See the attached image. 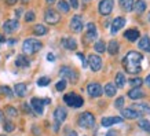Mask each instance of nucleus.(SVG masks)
Segmentation results:
<instances>
[{"label":"nucleus","mask_w":150,"mask_h":136,"mask_svg":"<svg viewBox=\"0 0 150 136\" xmlns=\"http://www.w3.org/2000/svg\"><path fill=\"white\" fill-rule=\"evenodd\" d=\"M77 123L81 128H92L95 125V117L90 111H86V113L80 114Z\"/></svg>","instance_id":"20e7f679"},{"label":"nucleus","mask_w":150,"mask_h":136,"mask_svg":"<svg viewBox=\"0 0 150 136\" xmlns=\"http://www.w3.org/2000/svg\"><path fill=\"white\" fill-rule=\"evenodd\" d=\"M132 10H134V11H135L137 14H142L146 10L145 0H138L137 3H134V7H132Z\"/></svg>","instance_id":"b1692460"},{"label":"nucleus","mask_w":150,"mask_h":136,"mask_svg":"<svg viewBox=\"0 0 150 136\" xmlns=\"http://www.w3.org/2000/svg\"><path fill=\"white\" fill-rule=\"evenodd\" d=\"M105 94L108 96H114L116 95V85H114L113 82H108L106 85H105Z\"/></svg>","instance_id":"c85d7f7f"},{"label":"nucleus","mask_w":150,"mask_h":136,"mask_svg":"<svg viewBox=\"0 0 150 136\" xmlns=\"http://www.w3.org/2000/svg\"><path fill=\"white\" fill-rule=\"evenodd\" d=\"M70 29L76 33L83 30V19L80 15H74L72 18V21H70Z\"/></svg>","instance_id":"9b49d317"},{"label":"nucleus","mask_w":150,"mask_h":136,"mask_svg":"<svg viewBox=\"0 0 150 136\" xmlns=\"http://www.w3.org/2000/svg\"><path fill=\"white\" fill-rule=\"evenodd\" d=\"M66 80H61V81L57 82V85H55V88H57V91H64L65 88H66Z\"/></svg>","instance_id":"e433bc0d"},{"label":"nucleus","mask_w":150,"mask_h":136,"mask_svg":"<svg viewBox=\"0 0 150 136\" xmlns=\"http://www.w3.org/2000/svg\"><path fill=\"white\" fill-rule=\"evenodd\" d=\"M0 94H3V95H6V96H8V98H11L13 96V91L10 89L8 87H0Z\"/></svg>","instance_id":"72a5a7b5"},{"label":"nucleus","mask_w":150,"mask_h":136,"mask_svg":"<svg viewBox=\"0 0 150 136\" xmlns=\"http://www.w3.org/2000/svg\"><path fill=\"white\" fill-rule=\"evenodd\" d=\"M124 37L128 39L129 41H137L139 39V30L138 29H128L127 32L124 33Z\"/></svg>","instance_id":"aec40b11"},{"label":"nucleus","mask_w":150,"mask_h":136,"mask_svg":"<svg viewBox=\"0 0 150 136\" xmlns=\"http://www.w3.org/2000/svg\"><path fill=\"white\" fill-rule=\"evenodd\" d=\"M0 136H6V135H0Z\"/></svg>","instance_id":"4d7b16f0"},{"label":"nucleus","mask_w":150,"mask_h":136,"mask_svg":"<svg viewBox=\"0 0 150 136\" xmlns=\"http://www.w3.org/2000/svg\"><path fill=\"white\" fill-rule=\"evenodd\" d=\"M139 127H141L143 131H150V123L147 120H139Z\"/></svg>","instance_id":"f704fd0d"},{"label":"nucleus","mask_w":150,"mask_h":136,"mask_svg":"<svg viewBox=\"0 0 150 136\" xmlns=\"http://www.w3.org/2000/svg\"><path fill=\"white\" fill-rule=\"evenodd\" d=\"M77 56H79L80 59H81V62H83V68H86V66H87V61H86V58H84V55H83L81 52H79Z\"/></svg>","instance_id":"79ce46f5"},{"label":"nucleus","mask_w":150,"mask_h":136,"mask_svg":"<svg viewBox=\"0 0 150 136\" xmlns=\"http://www.w3.org/2000/svg\"><path fill=\"white\" fill-rule=\"evenodd\" d=\"M65 136H77V133H76V132L74 131H68L66 132V135Z\"/></svg>","instance_id":"a18cd8bd"},{"label":"nucleus","mask_w":150,"mask_h":136,"mask_svg":"<svg viewBox=\"0 0 150 136\" xmlns=\"http://www.w3.org/2000/svg\"><path fill=\"white\" fill-rule=\"evenodd\" d=\"M142 61H143V55L135 51L128 52L123 59V66L127 73L131 74H137L142 70Z\"/></svg>","instance_id":"f257e3e1"},{"label":"nucleus","mask_w":150,"mask_h":136,"mask_svg":"<svg viewBox=\"0 0 150 136\" xmlns=\"http://www.w3.org/2000/svg\"><path fill=\"white\" fill-rule=\"evenodd\" d=\"M41 47H43V44L39 40H36V39H28V40L23 41L22 50L25 54H35V52L41 50Z\"/></svg>","instance_id":"f03ea898"},{"label":"nucleus","mask_w":150,"mask_h":136,"mask_svg":"<svg viewBox=\"0 0 150 136\" xmlns=\"http://www.w3.org/2000/svg\"><path fill=\"white\" fill-rule=\"evenodd\" d=\"M125 25V18H123V17H117V18L113 19V22H112V29H110V32L113 33H117L121 27Z\"/></svg>","instance_id":"ddd939ff"},{"label":"nucleus","mask_w":150,"mask_h":136,"mask_svg":"<svg viewBox=\"0 0 150 136\" xmlns=\"http://www.w3.org/2000/svg\"><path fill=\"white\" fill-rule=\"evenodd\" d=\"M145 96V92L138 87V88H132V89H129V92H128V98L129 99H141V98H143Z\"/></svg>","instance_id":"f3484780"},{"label":"nucleus","mask_w":150,"mask_h":136,"mask_svg":"<svg viewBox=\"0 0 150 136\" xmlns=\"http://www.w3.org/2000/svg\"><path fill=\"white\" fill-rule=\"evenodd\" d=\"M4 131L6 132H13L14 131V124L11 121H4Z\"/></svg>","instance_id":"4c0bfd02"},{"label":"nucleus","mask_w":150,"mask_h":136,"mask_svg":"<svg viewBox=\"0 0 150 136\" xmlns=\"http://www.w3.org/2000/svg\"><path fill=\"white\" fill-rule=\"evenodd\" d=\"M69 6H72L73 8H79V1L77 0H70V4Z\"/></svg>","instance_id":"37998d69"},{"label":"nucleus","mask_w":150,"mask_h":136,"mask_svg":"<svg viewBox=\"0 0 150 136\" xmlns=\"http://www.w3.org/2000/svg\"><path fill=\"white\" fill-rule=\"evenodd\" d=\"M15 65L18 68H28L29 66V59L25 56V55H18L17 59H15Z\"/></svg>","instance_id":"5701e85b"},{"label":"nucleus","mask_w":150,"mask_h":136,"mask_svg":"<svg viewBox=\"0 0 150 136\" xmlns=\"http://www.w3.org/2000/svg\"><path fill=\"white\" fill-rule=\"evenodd\" d=\"M4 41H6L4 36H3V35H0V44H3V43H4Z\"/></svg>","instance_id":"8fccbe9b"},{"label":"nucleus","mask_w":150,"mask_h":136,"mask_svg":"<svg viewBox=\"0 0 150 136\" xmlns=\"http://www.w3.org/2000/svg\"><path fill=\"white\" fill-rule=\"evenodd\" d=\"M123 104H124V98H118V99L114 102V107H116V109H123Z\"/></svg>","instance_id":"a19ab883"},{"label":"nucleus","mask_w":150,"mask_h":136,"mask_svg":"<svg viewBox=\"0 0 150 136\" xmlns=\"http://www.w3.org/2000/svg\"><path fill=\"white\" fill-rule=\"evenodd\" d=\"M54 1H55V0H47V3H48V4H52Z\"/></svg>","instance_id":"864d4df0"},{"label":"nucleus","mask_w":150,"mask_h":136,"mask_svg":"<svg viewBox=\"0 0 150 136\" xmlns=\"http://www.w3.org/2000/svg\"><path fill=\"white\" fill-rule=\"evenodd\" d=\"M139 48L141 50H143V51H150V39H149V36H143L139 40Z\"/></svg>","instance_id":"393cba45"},{"label":"nucleus","mask_w":150,"mask_h":136,"mask_svg":"<svg viewBox=\"0 0 150 136\" xmlns=\"http://www.w3.org/2000/svg\"><path fill=\"white\" fill-rule=\"evenodd\" d=\"M66 116H68V113H66V110L64 109V107H57L54 111V118H55V123H64L65 120H66Z\"/></svg>","instance_id":"4468645a"},{"label":"nucleus","mask_w":150,"mask_h":136,"mask_svg":"<svg viewBox=\"0 0 150 136\" xmlns=\"http://www.w3.org/2000/svg\"><path fill=\"white\" fill-rule=\"evenodd\" d=\"M6 113H7V116H10V117H17V116H18L17 110L14 109V107H7V109H6Z\"/></svg>","instance_id":"58836bf2"},{"label":"nucleus","mask_w":150,"mask_h":136,"mask_svg":"<svg viewBox=\"0 0 150 136\" xmlns=\"http://www.w3.org/2000/svg\"><path fill=\"white\" fill-rule=\"evenodd\" d=\"M14 91H15V94H17L19 98H23V96L26 95V85H25L23 82L15 84V87H14Z\"/></svg>","instance_id":"4be33fe9"},{"label":"nucleus","mask_w":150,"mask_h":136,"mask_svg":"<svg viewBox=\"0 0 150 136\" xmlns=\"http://www.w3.org/2000/svg\"><path fill=\"white\" fill-rule=\"evenodd\" d=\"M28 1H29V0H22V3H28Z\"/></svg>","instance_id":"5fc2aeb1"},{"label":"nucleus","mask_w":150,"mask_h":136,"mask_svg":"<svg viewBox=\"0 0 150 136\" xmlns=\"http://www.w3.org/2000/svg\"><path fill=\"white\" fill-rule=\"evenodd\" d=\"M62 45H64L65 48H68V50H76L77 48V43L74 39L72 37H65L62 39Z\"/></svg>","instance_id":"a211bd4d"},{"label":"nucleus","mask_w":150,"mask_h":136,"mask_svg":"<svg viewBox=\"0 0 150 136\" xmlns=\"http://www.w3.org/2000/svg\"><path fill=\"white\" fill-rule=\"evenodd\" d=\"M33 19H35V13L33 11H28L26 15H25V21L26 22H32Z\"/></svg>","instance_id":"ea45409f"},{"label":"nucleus","mask_w":150,"mask_h":136,"mask_svg":"<svg viewBox=\"0 0 150 136\" xmlns=\"http://www.w3.org/2000/svg\"><path fill=\"white\" fill-rule=\"evenodd\" d=\"M145 81H146V84H147V85L150 87V74H149V76H147V77H146V80H145Z\"/></svg>","instance_id":"3c124183"},{"label":"nucleus","mask_w":150,"mask_h":136,"mask_svg":"<svg viewBox=\"0 0 150 136\" xmlns=\"http://www.w3.org/2000/svg\"><path fill=\"white\" fill-rule=\"evenodd\" d=\"M125 82H127L125 76H124L123 73H117V76H116V84H114V85L118 87V88H123V87L125 85Z\"/></svg>","instance_id":"cd10ccee"},{"label":"nucleus","mask_w":150,"mask_h":136,"mask_svg":"<svg viewBox=\"0 0 150 136\" xmlns=\"http://www.w3.org/2000/svg\"><path fill=\"white\" fill-rule=\"evenodd\" d=\"M113 10V0H100L99 3V13L102 15H109Z\"/></svg>","instance_id":"1a4fd4ad"},{"label":"nucleus","mask_w":150,"mask_h":136,"mask_svg":"<svg viewBox=\"0 0 150 136\" xmlns=\"http://www.w3.org/2000/svg\"><path fill=\"white\" fill-rule=\"evenodd\" d=\"M30 106L33 107L36 114H43V109H44V100L39 99V98H33L30 100Z\"/></svg>","instance_id":"f8f14e48"},{"label":"nucleus","mask_w":150,"mask_h":136,"mask_svg":"<svg viewBox=\"0 0 150 136\" xmlns=\"http://www.w3.org/2000/svg\"><path fill=\"white\" fill-rule=\"evenodd\" d=\"M149 21H150V13H149Z\"/></svg>","instance_id":"6e6d98bb"},{"label":"nucleus","mask_w":150,"mask_h":136,"mask_svg":"<svg viewBox=\"0 0 150 136\" xmlns=\"http://www.w3.org/2000/svg\"><path fill=\"white\" fill-rule=\"evenodd\" d=\"M94 48H95L96 52H105V50H106V45H105L103 41H96L95 45H94Z\"/></svg>","instance_id":"2f4dec72"},{"label":"nucleus","mask_w":150,"mask_h":136,"mask_svg":"<svg viewBox=\"0 0 150 136\" xmlns=\"http://www.w3.org/2000/svg\"><path fill=\"white\" fill-rule=\"evenodd\" d=\"M6 3L8 6H13V4H15L17 3V0H6Z\"/></svg>","instance_id":"de8ad7c7"},{"label":"nucleus","mask_w":150,"mask_h":136,"mask_svg":"<svg viewBox=\"0 0 150 136\" xmlns=\"http://www.w3.org/2000/svg\"><path fill=\"white\" fill-rule=\"evenodd\" d=\"M86 1H88V0H86Z\"/></svg>","instance_id":"13d9d810"},{"label":"nucleus","mask_w":150,"mask_h":136,"mask_svg":"<svg viewBox=\"0 0 150 136\" xmlns=\"http://www.w3.org/2000/svg\"><path fill=\"white\" fill-rule=\"evenodd\" d=\"M47 59H48L50 62H54V59H55L54 54H48V55H47Z\"/></svg>","instance_id":"49530a36"},{"label":"nucleus","mask_w":150,"mask_h":136,"mask_svg":"<svg viewBox=\"0 0 150 136\" xmlns=\"http://www.w3.org/2000/svg\"><path fill=\"white\" fill-rule=\"evenodd\" d=\"M18 27H19V23L17 19H8V21H6V22L3 23V30H4L6 33H13V32H15Z\"/></svg>","instance_id":"9d476101"},{"label":"nucleus","mask_w":150,"mask_h":136,"mask_svg":"<svg viewBox=\"0 0 150 136\" xmlns=\"http://www.w3.org/2000/svg\"><path fill=\"white\" fill-rule=\"evenodd\" d=\"M132 109L137 110L138 113L141 114H150V106L146 103H137L132 106Z\"/></svg>","instance_id":"6ab92c4d"},{"label":"nucleus","mask_w":150,"mask_h":136,"mask_svg":"<svg viewBox=\"0 0 150 136\" xmlns=\"http://www.w3.org/2000/svg\"><path fill=\"white\" fill-rule=\"evenodd\" d=\"M22 109L25 110L26 113H32V110L29 109V106H28V103H23V104H22Z\"/></svg>","instance_id":"c03bdc74"},{"label":"nucleus","mask_w":150,"mask_h":136,"mask_svg":"<svg viewBox=\"0 0 150 136\" xmlns=\"http://www.w3.org/2000/svg\"><path fill=\"white\" fill-rule=\"evenodd\" d=\"M118 3L124 11H131L134 7V0H118Z\"/></svg>","instance_id":"bb28decb"},{"label":"nucleus","mask_w":150,"mask_h":136,"mask_svg":"<svg viewBox=\"0 0 150 136\" xmlns=\"http://www.w3.org/2000/svg\"><path fill=\"white\" fill-rule=\"evenodd\" d=\"M44 19H46L47 23H50V25H55V23L59 22L61 15H59L55 10L48 8V10H46V13H44Z\"/></svg>","instance_id":"423d86ee"},{"label":"nucleus","mask_w":150,"mask_h":136,"mask_svg":"<svg viewBox=\"0 0 150 136\" xmlns=\"http://www.w3.org/2000/svg\"><path fill=\"white\" fill-rule=\"evenodd\" d=\"M106 136H117V133H116V131H109L106 133Z\"/></svg>","instance_id":"09e8293b"},{"label":"nucleus","mask_w":150,"mask_h":136,"mask_svg":"<svg viewBox=\"0 0 150 136\" xmlns=\"http://www.w3.org/2000/svg\"><path fill=\"white\" fill-rule=\"evenodd\" d=\"M128 82H129L134 88H138V87H141V84H142V78H139V77L138 78H131Z\"/></svg>","instance_id":"c9c22d12"},{"label":"nucleus","mask_w":150,"mask_h":136,"mask_svg":"<svg viewBox=\"0 0 150 136\" xmlns=\"http://www.w3.org/2000/svg\"><path fill=\"white\" fill-rule=\"evenodd\" d=\"M64 100H65V103L68 104V106H70V107H74V109L81 107L83 103H84V99H83L80 95L74 94V92L66 94V95L64 96Z\"/></svg>","instance_id":"7ed1b4c3"},{"label":"nucleus","mask_w":150,"mask_h":136,"mask_svg":"<svg viewBox=\"0 0 150 136\" xmlns=\"http://www.w3.org/2000/svg\"><path fill=\"white\" fill-rule=\"evenodd\" d=\"M58 10L59 11H62V13H68L69 10H70V6H69L68 1L61 0V1H58Z\"/></svg>","instance_id":"7c9ffc66"},{"label":"nucleus","mask_w":150,"mask_h":136,"mask_svg":"<svg viewBox=\"0 0 150 136\" xmlns=\"http://www.w3.org/2000/svg\"><path fill=\"white\" fill-rule=\"evenodd\" d=\"M59 74L64 77V80H69V81H72L73 84L77 82V80H79L77 72L72 68H68V66H62L61 70H59Z\"/></svg>","instance_id":"39448f33"},{"label":"nucleus","mask_w":150,"mask_h":136,"mask_svg":"<svg viewBox=\"0 0 150 136\" xmlns=\"http://www.w3.org/2000/svg\"><path fill=\"white\" fill-rule=\"evenodd\" d=\"M33 33L36 36H43V35L47 33V27L44 25H36V26L33 27Z\"/></svg>","instance_id":"c756f323"},{"label":"nucleus","mask_w":150,"mask_h":136,"mask_svg":"<svg viewBox=\"0 0 150 136\" xmlns=\"http://www.w3.org/2000/svg\"><path fill=\"white\" fill-rule=\"evenodd\" d=\"M121 116L124 118H128V120H135V118L141 117V113H138L137 110L134 109H123L121 110Z\"/></svg>","instance_id":"2eb2a0df"},{"label":"nucleus","mask_w":150,"mask_h":136,"mask_svg":"<svg viewBox=\"0 0 150 136\" xmlns=\"http://www.w3.org/2000/svg\"><path fill=\"white\" fill-rule=\"evenodd\" d=\"M3 118H4V116H3V113H1V111H0V123H1V121H3Z\"/></svg>","instance_id":"603ef678"},{"label":"nucleus","mask_w":150,"mask_h":136,"mask_svg":"<svg viewBox=\"0 0 150 136\" xmlns=\"http://www.w3.org/2000/svg\"><path fill=\"white\" fill-rule=\"evenodd\" d=\"M118 48H120V45H118V43L116 40H112L109 43V45H108V51H109L110 55H116V54H117Z\"/></svg>","instance_id":"a878e982"},{"label":"nucleus","mask_w":150,"mask_h":136,"mask_svg":"<svg viewBox=\"0 0 150 136\" xmlns=\"http://www.w3.org/2000/svg\"><path fill=\"white\" fill-rule=\"evenodd\" d=\"M88 63H90V68L92 69V72H98L102 68V59L95 54H91L88 56Z\"/></svg>","instance_id":"6e6552de"},{"label":"nucleus","mask_w":150,"mask_h":136,"mask_svg":"<svg viewBox=\"0 0 150 136\" xmlns=\"http://www.w3.org/2000/svg\"><path fill=\"white\" fill-rule=\"evenodd\" d=\"M50 84V77H40L37 80V85L39 87H47Z\"/></svg>","instance_id":"473e14b6"},{"label":"nucleus","mask_w":150,"mask_h":136,"mask_svg":"<svg viewBox=\"0 0 150 136\" xmlns=\"http://www.w3.org/2000/svg\"><path fill=\"white\" fill-rule=\"evenodd\" d=\"M87 39L90 41L96 39V26L92 22L87 25Z\"/></svg>","instance_id":"412c9836"},{"label":"nucleus","mask_w":150,"mask_h":136,"mask_svg":"<svg viewBox=\"0 0 150 136\" xmlns=\"http://www.w3.org/2000/svg\"><path fill=\"white\" fill-rule=\"evenodd\" d=\"M87 91H88L90 96H92V98H99V96L102 95V92H103L102 87H100L98 82H90V84L87 85Z\"/></svg>","instance_id":"0eeeda50"},{"label":"nucleus","mask_w":150,"mask_h":136,"mask_svg":"<svg viewBox=\"0 0 150 136\" xmlns=\"http://www.w3.org/2000/svg\"><path fill=\"white\" fill-rule=\"evenodd\" d=\"M123 123L121 117H105L102 118V127H112L113 124H120Z\"/></svg>","instance_id":"dca6fc26"}]
</instances>
